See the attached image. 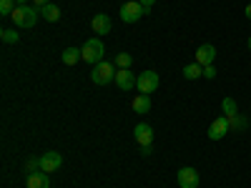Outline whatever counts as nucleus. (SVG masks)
Listing matches in <instances>:
<instances>
[{"mask_svg": "<svg viewBox=\"0 0 251 188\" xmlns=\"http://www.w3.org/2000/svg\"><path fill=\"white\" fill-rule=\"evenodd\" d=\"M48 3H50V0H33V5H35L38 10H40V8H43V5H48Z\"/></svg>", "mask_w": 251, "mask_h": 188, "instance_id": "obj_26", "label": "nucleus"}, {"mask_svg": "<svg viewBox=\"0 0 251 188\" xmlns=\"http://www.w3.org/2000/svg\"><path fill=\"white\" fill-rule=\"evenodd\" d=\"M138 3L143 5V10H146V15H149V13H151V8H153V3H156V0H138Z\"/></svg>", "mask_w": 251, "mask_h": 188, "instance_id": "obj_25", "label": "nucleus"}, {"mask_svg": "<svg viewBox=\"0 0 251 188\" xmlns=\"http://www.w3.org/2000/svg\"><path fill=\"white\" fill-rule=\"evenodd\" d=\"M158 83H161V78H158L156 70H143V73L138 75L136 88H138V93H143V95H151V93H156Z\"/></svg>", "mask_w": 251, "mask_h": 188, "instance_id": "obj_4", "label": "nucleus"}, {"mask_svg": "<svg viewBox=\"0 0 251 188\" xmlns=\"http://www.w3.org/2000/svg\"><path fill=\"white\" fill-rule=\"evenodd\" d=\"M131 63H133V58H131L128 53H118V55H116V66H118V68H131Z\"/></svg>", "mask_w": 251, "mask_h": 188, "instance_id": "obj_21", "label": "nucleus"}, {"mask_svg": "<svg viewBox=\"0 0 251 188\" xmlns=\"http://www.w3.org/2000/svg\"><path fill=\"white\" fill-rule=\"evenodd\" d=\"M40 15H43L48 23H58V20H60V8L53 5V3H48V5L40 8Z\"/></svg>", "mask_w": 251, "mask_h": 188, "instance_id": "obj_15", "label": "nucleus"}, {"mask_svg": "<svg viewBox=\"0 0 251 188\" xmlns=\"http://www.w3.org/2000/svg\"><path fill=\"white\" fill-rule=\"evenodd\" d=\"M28 188H50V178L46 171H35L28 176Z\"/></svg>", "mask_w": 251, "mask_h": 188, "instance_id": "obj_13", "label": "nucleus"}, {"mask_svg": "<svg viewBox=\"0 0 251 188\" xmlns=\"http://www.w3.org/2000/svg\"><path fill=\"white\" fill-rule=\"evenodd\" d=\"M244 15H246V18H249V20H251V3H249V5H246V8H244Z\"/></svg>", "mask_w": 251, "mask_h": 188, "instance_id": "obj_28", "label": "nucleus"}, {"mask_svg": "<svg viewBox=\"0 0 251 188\" xmlns=\"http://www.w3.org/2000/svg\"><path fill=\"white\" fill-rule=\"evenodd\" d=\"M228 131H231V125H228V118H226V116H219L211 125H208V138H211V141H221Z\"/></svg>", "mask_w": 251, "mask_h": 188, "instance_id": "obj_8", "label": "nucleus"}, {"mask_svg": "<svg viewBox=\"0 0 251 188\" xmlns=\"http://www.w3.org/2000/svg\"><path fill=\"white\" fill-rule=\"evenodd\" d=\"M176 181H178V186L181 188H196L199 186V173H196V168H181L178 173H176Z\"/></svg>", "mask_w": 251, "mask_h": 188, "instance_id": "obj_10", "label": "nucleus"}, {"mask_svg": "<svg viewBox=\"0 0 251 188\" xmlns=\"http://www.w3.org/2000/svg\"><path fill=\"white\" fill-rule=\"evenodd\" d=\"M141 153H143V156H151L153 148H151V145H141Z\"/></svg>", "mask_w": 251, "mask_h": 188, "instance_id": "obj_27", "label": "nucleus"}, {"mask_svg": "<svg viewBox=\"0 0 251 188\" xmlns=\"http://www.w3.org/2000/svg\"><path fill=\"white\" fill-rule=\"evenodd\" d=\"M15 3H18V5H28V0H15Z\"/></svg>", "mask_w": 251, "mask_h": 188, "instance_id": "obj_29", "label": "nucleus"}, {"mask_svg": "<svg viewBox=\"0 0 251 188\" xmlns=\"http://www.w3.org/2000/svg\"><path fill=\"white\" fill-rule=\"evenodd\" d=\"M15 8H18V3H15V0H0V15L10 18Z\"/></svg>", "mask_w": 251, "mask_h": 188, "instance_id": "obj_20", "label": "nucleus"}, {"mask_svg": "<svg viewBox=\"0 0 251 188\" xmlns=\"http://www.w3.org/2000/svg\"><path fill=\"white\" fill-rule=\"evenodd\" d=\"M25 168H28L30 173L40 171V158H28V161H25Z\"/></svg>", "mask_w": 251, "mask_h": 188, "instance_id": "obj_23", "label": "nucleus"}, {"mask_svg": "<svg viewBox=\"0 0 251 188\" xmlns=\"http://www.w3.org/2000/svg\"><path fill=\"white\" fill-rule=\"evenodd\" d=\"M91 28H93L96 35H108L111 28H113V23H111V18H108V15L98 13V15H93V20H91Z\"/></svg>", "mask_w": 251, "mask_h": 188, "instance_id": "obj_11", "label": "nucleus"}, {"mask_svg": "<svg viewBox=\"0 0 251 188\" xmlns=\"http://www.w3.org/2000/svg\"><path fill=\"white\" fill-rule=\"evenodd\" d=\"M121 20L123 23H136V20H141L143 15H146V10H143V5L138 3V0H131V3H123L121 5Z\"/></svg>", "mask_w": 251, "mask_h": 188, "instance_id": "obj_5", "label": "nucleus"}, {"mask_svg": "<svg viewBox=\"0 0 251 188\" xmlns=\"http://www.w3.org/2000/svg\"><path fill=\"white\" fill-rule=\"evenodd\" d=\"M221 111H224L226 118H228V116H236V113H239L236 100H234V98H224V100H221Z\"/></svg>", "mask_w": 251, "mask_h": 188, "instance_id": "obj_18", "label": "nucleus"}, {"mask_svg": "<svg viewBox=\"0 0 251 188\" xmlns=\"http://www.w3.org/2000/svg\"><path fill=\"white\" fill-rule=\"evenodd\" d=\"M136 83H138V75H133L131 68H118L116 70V86L121 91H133Z\"/></svg>", "mask_w": 251, "mask_h": 188, "instance_id": "obj_7", "label": "nucleus"}, {"mask_svg": "<svg viewBox=\"0 0 251 188\" xmlns=\"http://www.w3.org/2000/svg\"><path fill=\"white\" fill-rule=\"evenodd\" d=\"M80 53H83V60H86V63H91V66H98V63L103 60V55H106V46H103L100 38H91V40H86V43H83Z\"/></svg>", "mask_w": 251, "mask_h": 188, "instance_id": "obj_2", "label": "nucleus"}, {"mask_svg": "<svg viewBox=\"0 0 251 188\" xmlns=\"http://www.w3.org/2000/svg\"><path fill=\"white\" fill-rule=\"evenodd\" d=\"M203 75V66H199V63H188V66L183 68V78L186 80H196Z\"/></svg>", "mask_w": 251, "mask_h": 188, "instance_id": "obj_17", "label": "nucleus"}, {"mask_svg": "<svg viewBox=\"0 0 251 188\" xmlns=\"http://www.w3.org/2000/svg\"><path fill=\"white\" fill-rule=\"evenodd\" d=\"M60 58H63V63H66V66H75L78 60H83V53H80V48H66Z\"/></svg>", "mask_w": 251, "mask_h": 188, "instance_id": "obj_16", "label": "nucleus"}, {"mask_svg": "<svg viewBox=\"0 0 251 188\" xmlns=\"http://www.w3.org/2000/svg\"><path fill=\"white\" fill-rule=\"evenodd\" d=\"M228 125H231V128H236V131H244L246 125H249V120L236 113V116H228Z\"/></svg>", "mask_w": 251, "mask_h": 188, "instance_id": "obj_19", "label": "nucleus"}, {"mask_svg": "<svg viewBox=\"0 0 251 188\" xmlns=\"http://www.w3.org/2000/svg\"><path fill=\"white\" fill-rule=\"evenodd\" d=\"M214 60H216V46L203 43V46L196 48V63L199 66H214Z\"/></svg>", "mask_w": 251, "mask_h": 188, "instance_id": "obj_9", "label": "nucleus"}, {"mask_svg": "<svg viewBox=\"0 0 251 188\" xmlns=\"http://www.w3.org/2000/svg\"><path fill=\"white\" fill-rule=\"evenodd\" d=\"M203 78L214 80V78H216V68H214V66H203Z\"/></svg>", "mask_w": 251, "mask_h": 188, "instance_id": "obj_24", "label": "nucleus"}, {"mask_svg": "<svg viewBox=\"0 0 251 188\" xmlns=\"http://www.w3.org/2000/svg\"><path fill=\"white\" fill-rule=\"evenodd\" d=\"M116 66L108 60H100L98 66H93V73H91V80L96 83V86H108L111 80H116Z\"/></svg>", "mask_w": 251, "mask_h": 188, "instance_id": "obj_3", "label": "nucleus"}, {"mask_svg": "<svg viewBox=\"0 0 251 188\" xmlns=\"http://www.w3.org/2000/svg\"><path fill=\"white\" fill-rule=\"evenodd\" d=\"M0 38H3V43H18V33L15 30H3V33H0Z\"/></svg>", "mask_w": 251, "mask_h": 188, "instance_id": "obj_22", "label": "nucleus"}, {"mask_svg": "<svg viewBox=\"0 0 251 188\" xmlns=\"http://www.w3.org/2000/svg\"><path fill=\"white\" fill-rule=\"evenodd\" d=\"M63 165V156L58 151H48L40 156V171H46V173H55L58 168Z\"/></svg>", "mask_w": 251, "mask_h": 188, "instance_id": "obj_6", "label": "nucleus"}, {"mask_svg": "<svg viewBox=\"0 0 251 188\" xmlns=\"http://www.w3.org/2000/svg\"><path fill=\"white\" fill-rule=\"evenodd\" d=\"M133 136H136V143L138 145H151L153 143V128L149 123H138L133 128Z\"/></svg>", "mask_w": 251, "mask_h": 188, "instance_id": "obj_12", "label": "nucleus"}, {"mask_svg": "<svg viewBox=\"0 0 251 188\" xmlns=\"http://www.w3.org/2000/svg\"><path fill=\"white\" fill-rule=\"evenodd\" d=\"M246 46H249V50H251V35H249V43H246Z\"/></svg>", "mask_w": 251, "mask_h": 188, "instance_id": "obj_30", "label": "nucleus"}, {"mask_svg": "<svg viewBox=\"0 0 251 188\" xmlns=\"http://www.w3.org/2000/svg\"><path fill=\"white\" fill-rule=\"evenodd\" d=\"M13 20H15V25L18 28H33L35 23H38V18H40V10L35 8V5H18L15 10H13V15H10Z\"/></svg>", "mask_w": 251, "mask_h": 188, "instance_id": "obj_1", "label": "nucleus"}, {"mask_svg": "<svg viewBox=\"0 0 251 188\" xmlns=\"http://www.w3.org/2000/svg\"><path fill=\"white\" fill-rule=\"evenodd\" d=\"M131 106H133V111H136V113H141V116H143V113H149V111H151V98L141 93V95H136V98H133Z\"/></svg>", "mask_w": 251, "mask_h": 188, "instance_id": "obj_14", "label": "nucleus"}]
</instances>
